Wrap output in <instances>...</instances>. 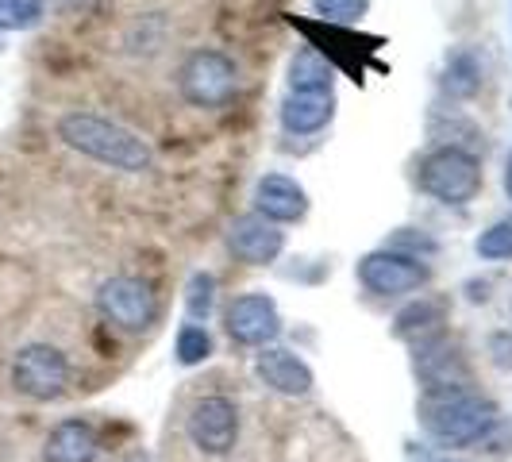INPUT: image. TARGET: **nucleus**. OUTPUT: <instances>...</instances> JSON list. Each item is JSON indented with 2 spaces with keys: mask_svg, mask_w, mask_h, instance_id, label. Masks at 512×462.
<instances>
[{
  "mask_svg": "<svg viewBox=\"0 0 512 462\" xmlns=\"http://www.w3.org/2000/svg\"><path fill=\"white\" fill-rule=\"evenodd\" d=\"M58 139L70 147V151L85 154V158H97L112 170H124V174H143L151 170V147L128 131L124 124H112L104 116L93 112H70L58 120Z\"/></svg>",
  "mask_w": 512,
  "mask_h": 462,
  "instance_id": "1",
  "label": "nucleus"
},
{
  "mask_svg": "<svg viewBox=\"0 0 512 462\" xmlns=\"http://www.w3.org/2000/svg\"><path fill=\"white\" fill-rule=\"evenodd\" d=\"M420 416H424V428L436 443H443V447H470V443L486 439L489 428L497 424V405L478 397L470 385H455V389L424 393Z\"/></svg>",
  "mask_w": 512,
  "mask_h": 462,
  "instance_id": "2",
  "label": "nucleus"
},
{
  "mask_svg": "<svg viewBox=\"0 0 512 462\" xmlns=\"http://www.w3.org/2000/svg\"><path fill=\"white\" fill-rule=\"evenodd\" d=\"M420 189L432 193L443 205H466L482 189V166L462 147H439L420 166Z\"/></svg>",
  "mask_w": 512,
  "mask_h": 462,
  "instance_id": "3",
  "label": "nucleus"
},
{
  "mask_svg": "<svg viewBox=\"0 0 512 462\" xmlns=\"http://www.w3.org/2000/svg\"><path fill=\"white\" fill-rule=\"evenodd\" d=\"M178 89L193 108H224L239 89V70L224 51H193L181 62Z\"/></svg>",
  "mask_w": 512,
  "mask_h": 462,
  "instance_id": "4",
  "label": "nucleus"
},
{
  "mask_svg": "<svg viewBox=\"0 0 512 462\" xmlns=\"http://www.w3.org/2000/svg\"><path fill=\"white\" fill-rule=\"evenodd\" d=\"M70 362L51 343H31L12 362V385L31 401H54L66 393Z\"/></svg>",
  "mask_w": 512,
  "mask_h": 462,
  "instance_id": "5",
  "label": "nucleus"
},
{
  "mask_svg": "<svg viewBox=\"0 0 512 462\" xmlns=\"http://www.w3.org/2000/svg\"><path fill=\"white\" fill-rule=\"evenodd\" d=\"M97 308H101V316L108 324H116L124 332H143L154 320V312H158V301H154L151 282L120 274V278H108L101 285Z\"/></svg>",
  "mask_w": 512,
  "mask_h": 462,
  "instance_id": "6",
  "label": "nucleus"
},
{
  "mask_svg": "<svg viewBox=\"0 0 512 462\" xmlns=\"http://www.w3.org/2000/svg\"><path fill=\"white\" fill-rule=\"evenodd\" d=\"M189 439L205 455H228L239 439V409L228 397H201L189 412Z\"/></svg>",
  "mask_w": 512,
  "mask_h": 462,
  "instance_id": "7",
  "label": "nucleus"
},
{
  "mask_svg": "<svg viewBox=\"0 0 512 462\" xmlns=\"http://www.w3.org/2000/svg\"><path fill=\"white\" fill-rule=\"evenodd\" d=\"M359 278L378 297H401L428 282V266H420L416 258L401 251H374L359 262Z\"/></svg>",
  "mask_w": 512,
  "mask_h": 462,
  "instance_id": "8",
  "label": "nucleus"
},
{
  "mask_svg": "<svg viewBox=\"0 0 512 462\" xmlns=\"http://www.w3.org/2000/svg\"><path fill=\"white\" fill-rule=\"evenodd\" d=\"M228 335L235 343H243V347H270L282 335L278 305L266 293L235 297L228 308Z\"/></svg>",
  "mask_w": 512,
  "mask_h": 462,
  "instance_id": "9",
  "label": "nucleus"
},
{
  "mask_svg": "<svg viewBox=\"0 0 512 462\" xmlns=\"http://www.w3.org/2000/svg\"><path fill=\"white\" fill-rule=\"evenodd\" d=\"M231 251L251 262V266H270L274 258L282 255L285 235L278 231V224H270L266 216H239L228 231Z\"/></svg>",
  "mask_w": 512,
  "mask_h": 462,
  "instance_id": "10",
  "label": "nucleus"
},
{
  "mask_svg": "<svg viewBox=\"0 0 512 462\" xmlns=\"http://www.w3.org/2000/svg\"><path fill=\"white\" fill-rule=\"evenodd\" d=\"M255 205L270 224H293L308 212V193L285 174H266L255 185Z\"/></svg>",
  "mask_w": 512,
  "mask_h": 462,
  "instance_id": "11",
  "label": "nucleus"
},
{
  "mask_svg": "<svg viewBox=\"0 0 512 462\" xmlns=\"http://www.w3.org/2000/svg\"><path fill=\"white\" fill-rule=\"evenodd\" d=\"M255 370H258V378L270 385L274 393H282V397H305L308 389H312V370H308V362L297 359V355L285 351V347H262Z\"/></svg>",
  "mask_w": 512,
  "mask_h": 462,
  "instance_id": "12",
  "label": "nucleus"
},
{
  "mask_svg": "<svg viewBox=\"0 0 512 462\" xmlns=\"http://www.w3.org/2000/svg\"><path fill=\"white\" fill-rule=\"evenodd\" d=\"M335 116V93L332 89H289L282 101V124L293 135H312Z\"/></svg>",
  "mask_w": 512,
  "mask_h": 462,
  "instance_id": "13",
  "label": "nucleus"
},
{
  "mask_svg": "<svg viewBox=\"0 0 512 462\" xmlns=\"http://www.w3.org/2000/svg\"><path fill=\"white\" fill-rule=\"evenodd\" d=\"M416 370H420V378H424V393H432V389L470 385L466 362H462V355L447 343V339H428V343H420Z\"/></svg>",
  "mask_w": 512,
  "mask_h": 462,
  "instance_id": "14",
  "label": "nucleus"
},
{
  "mask_svg": "<svg viewBox=\"0 0 512 462\" xmlns=\"http://www.w3.org/2000/svg\"><path fill=\"white\" fill-rule=\"evenodd\" d=\"M97 432L85 420H62L43 443V462H93L97 459Z\"/></svg>",
  "mask_w": 512,
  "mask_h": 462,
  "instance_id": "15",
  "label": "nucleus"
},
{
  "mask_svg": "<svg viewBox=\"0 0 512 462\" xmlns=\"http://www.w3.org/2000/svg\"><path fill=\"white\" fill-rule=\"evenodd\" d=\"M439 324H443V308L436 301H420V305H409L397 316V335L416 339V343H428V339H436Z\"/></svg>",
  "mask_w": 512,
  "mask_h": 462,
  "instance_id": "16",
  "label": "nucleus"
},
{
  "mask_svg": "<svg viewBox=\"0 0 512 462\" xmlns=\"http://www.w3.org/2000/svg\"><path fill=\"white\" fill-rule=\"evenodd\" d=\"M289 89H332V66L320 51H305L293 58L289 66Z\"/></svg>",
  "mask_w": 512,
  "mask_h": 462,
  "instance_id": "17",
  "label": "nucleus"
},
{
  "mask_svg": "<svg viewBox=\"0 0 512 462\" xmlns=\"http://www.w3.org/2000/svg\"><path fill=\"white\" fill-rule=\"evenodd\" d=\"M43 20V0H0V31H27Z\"/></svg>",
  "mask_w": 512,
  "mask_h": 462,
  "instance_id": "18",
  "label": "nucleus"
},
{
  "mask_svg": "<svg viewBox=\"0 0 512 462\" xmlns=\"http://www.w3.org/2000/svg\"><path fill=\"white\" fill-rule=\"evenodd\" d=\"M320 24H359L370 0H312Z\"/></svg>",
  "mask_w": 512,
  "mask_h": 462,
  "instance_id": "19",
  "label": "nucleus"
},
{
  "mask_svg": "<svg viewBox=\"0 0 512 462\" xmlns=\"http://www.w3.org/2000/svg\"><path fill=\"white\" fill-rule=\"evenodd\" d=\"M212 355V339L201 324H185L178 332V362L181 366H197Z\"/></svg>",
  "mask_w": 512,
  "mask_h": 462,
  "instance_id": "20",
  "label": "nucleus"
},
{
  "mask_svg": "<svg viewBox=\"0 0 512 462\" xmlns=\"http://www.w3.org/2000/svg\"><path fill=\"white\" fill-rule=\"evenodd\" d=\"M447 89L459 93V97H470L478 89V62L470 54H455L451 66H447Z\"/></svg>",
  "mask_w": 512,
  "mask_h": 462,
  "instance_id": "21",
  "label": "nucleus"
},
{
  "mask_svg": "<svg viewBox=\"0 0 512 462\" xmlns=\"http://www.w3.org/2000/svg\"><path fill=\"white\" fill-rule=\"evenodd\" d=\"M212 301H216V282H212V274H193L189 293H185L189 316H193V320H205L208 312H212Z\"/></svg>",
  "mask_w": 512,
  "mask_h": 462,
  "instance_id": "22",
  "label": "nucleus"
},
{
  "mask_svg": "<svg viewBox=\"0 0 512 462\" xmlns=\"http://www.w3.org/2000/svg\"><path fill=\"white\" fill-rule=\"evenodd\" d=\"M478 255L482 258H512V220H501L478 235Z\"/></svg>",
  "mask_w": 512,
  "mask_h": 462,
  "instance_id": "23",
  "label": "nucleus"
},
{
  "mask_svg": "<svg viewBox=\"0 0 512 462\" xmlns=\"http://www.w3.org/2000/svg\"><path fill=\"white\" fill-rule=\"evenodd\" d=\"M489 355L501 370H512V335L509 332H497L489 339Z\"/></svg>",
  "mask_w": 512,
  "mask_h": 462,
  "instance_id": "24",
  "label": "nucleus"
},
{
  "mask_svg": "<svg viewBox=\"0 0 512 462\" xmlns=\"http://www.w3.org/2000/svg\"><path fill=\"white\" fill-rule=\"evenodd\" d=\"M505 189H509V197H512V154H509V166H505Z\"/></svg>",
  "mask_w": 512,
  "mask_h": 462,
  "instance_id": "25",
  "label": "nucleus"
},
{
  "mask_svg": "<svg viewBox=\"0 0 512 462\" xmlns=\"http://www.w3.org/2000/svg\"><path fill=\"white\" fill-rule=\"evenodd\" d=\"M439 462H451V459H439Z\"/></svg>",
  "mask_w": 512,
  "mask_h": 462,
  "instance_id": "26",
  "label": "nucleus"
}]
</instances>
